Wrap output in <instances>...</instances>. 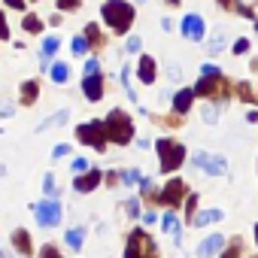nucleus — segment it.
Instances as JSON below:
<instances>
[{
  "instance_id": "nucleus-1",
  "label": "nucleus",
  "mask_w": 258,
  "mask_h": 258,
  "mask_svg": "<svg viewBox=\"0 0 258 258\" xmlns=\"http://www.w3.org/2000/svg\"><path fill=\"white\" fill-rule=\"evenodd\" d=\"M100 13H103V22L115 34H124L127 28H131V22H134V7L124 4V0H106Z\"/></svg>"
},
{
  "instance_id": "nucleus-2",
  "label": "nucleus",
  "mask_w": 258,
  "mask_h": 258,
  "mask_svg": "<svg viewBox=\"0 0 258 258\" xmlns=\"http://www.w3.org/2000/svg\"><path fill=\"white\" fill-rule=\"evenodd\" d=\"M106 137L112 140V143H118V146H124V143H131V137H134V121L127 118V112H121V109H112L109 115H106Z\"/></svg>"
},
{
  "instance_id": "nucleus-3",
  "label": "nucleus",
  "mask_w": 258,
  "mask_h": 258,
  "mask_svg": "<svg viewBox=\"0 0 258 258\" xmlns=\"http://www.w3.org/2000/svg\"><path fill=\"white\" fill-rule=\"evenodd\" d=\"M124 258H158V246L143 228H134V234L127 237V246H124Z\"/></svg>"
},
{
  "instance_id": "nucleus-4",
  "label": "nucleus",
  "mask_w": 258,
  "mask_h": 258,
  "mask_svg": "<svg viewBox=\"0 0 258 258\" xmlns=\"http://www.w3.org/2000/svg\"><path fill=\"white\" fill-rule=\"evenodd\" d=\"M76 137H79V143H88V146H94L97 152H103V146H106V124H103V121L79 124V127H76Z\"/></svg>"
},
{
  "instance_id": "nucleus-5",
  "label": "nucleus",
  "mask_w": 258,
  "mask_h": 258,
  "mask_svg": "<svg viewBox=\"0 0 258 258\" xmlns=\"http://www.w3.org/2000/svg\"><path fill=\"white\" fill-rule=\"evenodd\" d=\"M158 155H161V170H176L185 158V149L182 143H173V140H158Z\"/></svg>"
},
{
  "instance_id": "nucleus-6",
  "label": "nucleus",
  "mask_w": 258,
  "mask_h": 258,
  "mask_svg": "<svg viewBox=\"0 0 258 258\" xmlns=\"http://www.w3.org/2000/svg\"><path fill=\"white\" fill-rule=\"evenodd\" d=\"M195 94H201V97H231V85L222 76H201V82L195 85Z\"/></svg>"
},
{
  "instance_id": "nucleus-7",
  "label": "nucleus",
  "mask_w": 258,
  "mask_h": 258,
  "mask_svg": "<svg viewBox=\"0 0 258 258\" xmlns=\"http://www.w3.org/2000/svg\"><path fill=\"white\" fill-rule=\"evenodd\" d=\"M34 216H37V222L43 225V228H55L58 222H61V201H40L37 207H34Z\"/></svg>"
},
{
  "instance_id": "nucleus-8",
  "label": "nucleus",
  "mask_w": 258,
  "mask_h": 258,
  "mask_svg": "<svg viewBox=\"0 0 258 258\" xmlns=\"http://www.w3.org/2000/svg\"><path fill=\"white\" fill-rule=\"evenodd\" d=\"M188 195V185L182 182V179H170L167 182V188L158 195V204H164V207H170V210H176L179 204H182V198Z\"/></svg>"
},
{
  "instance_id": "nucleus-9",
  "label": "nucleus",
  "mask_w": 258,
  "mask_h": 258,
  "mask_svg": "<svg viewBox=\"0 0 258 258\" xmlns=\"http://www.w3.org/2000/svg\"><path fill=\"white\" fill-rule=\"evenodd\" d=\"M195 164L201 170H207L210 176H225L228 173V164L222 155H207V152H195Z\"/></svg>"
},
{
  "instance_id": "nucleus-10",
  "label": "nucleus",
  "mask_w": 258,
  "mask_h": 258,
  "mask_svg": "<svg viewBox=\"0 0 258 258\" xmlns=\"http://www.w3.org/2000/svg\"><path fill=\"white\" fill-rule=\"evenodd\" d=\"M82 94H85L88 100H100V97H103V76H100V73L85 76V79H82Z\"/></svg>"
},
{
  "instance_id": "nucleus-11",
  "label": "nucleus",
  "mask_w": 258,
  "mask_h": 258,
  "mask_svg": "<svg viewBox=\"0 0 258 258\" xmlns=\"http://www.w3.org/2000/svg\"><path fill=\"white\" fill-rule=\"evenodd\" d=\"M182 37H188V40H201V37H204V22H201V16H185V19H182Z\"/></svg>"
},
{
  "instance_id": "nucleus-12",
  "label": "nucleus",
  "mask_w": 258,
  "mask_h": 258,
  "mask_svg": "<svg viewBox=\"0 0 258 258\" xmlns=\"http://www.w3.org/2000/svg\"><path fill=\"white\" fill-rule=\"evenodd\" d=\"M222 246H225V237H222V234H210V237L198 246V258H210V255H216Z\"/></svg>"
},
{
  "instance_id": "nucleus-13",
  "label": "nucleus",
  "mask_w": 258,
  "mask_h": 258,
  "mask_svg": "<svg viewBox=\"0 0 258 258\" xmlns=\"http://www.w3.org/2000/svg\"><path fill=\"white\" fill-rule=\"evenodd\" d=\"M100 179H103V176H100V170H88V173L76 176L73 188H76V191H91V188H97V182H100Z\"/></svg>"
},
{
  "instance_id": "nucleus-14",
  "label": "nucleus",
  "mask_w": 258,
  "mask_h": 258,
  "mask_svg": "<svg viewBox=\"0 0 258 258\" xmlns=\"http://www.w3.org/2000/svg\"><path fill=\"white\" fill-rule=\"evenodd\" d=\"M13 246H16V252H19V255H25V258H31V255H34V249H31V234H28L25 228H19V231L13 234Z\"/></svg>"
},
{
  "instance_id": "nucleus-15",
  "label": "nucleus",
  "mask_w": 258,
  "mask_h": 258,
  "mask_svg": "<svg viewBox=\"0 0 258 258\" xmlns=\"http://www.w3.org/2000/svg\"><path fill=\"white\" fill-rule=\"evenodd\" d=\"M191 100H195V88H182V91H176V97H173V109H176V112H188Z\"/></svg>"
},
{
  "instance_id": "nucleus-16",
  "label": "nucleus",
  "mask_w": 258,
  "mask_h": 258,
  "mask_svg": "<svg viewBox=\"0 0 258 258\" xmlns=\"http://www.w3.org/2000/svg\"><path fill=\"white\" fill-rule=\"evenodd\" d=\"M140 82H146V85L155 82V61H152L149 55L140 58Z\"/></svg>"
},
{
  "instance_id": "nucleus-17",
  "label": "nucleus",
  "mask_w": 258,
  "mask_h": 258,
  "mask_svg": "<svg viewBox=\"0 0 258 258\" xmlns=\"http://www.w3.org/2000/svg\"><path fill=\"white\" fill-rule=\"evenodd\" d=\"M37 94H40V85H37V79H28V82L22 85V103H25V106H31V103L37 100Z\"/></svg>"
},
{
  "instance_id": "nucleus-18",
  "label": "nucleus",
  "mask_w": 258,
  "mask_h": 258,
  "mask_svg": "<svg viewBox=\"0 0 258 258\" xmlns=\"http://www.w3.org/2000/svg\"><path fill=\"white\" fill-rule=\"evenodd\" d=\"M219 4H222L225 10H237V13H240V16H246V19H255V13H252L249 7H243L240 0H219Z\"/></svg>"
},
{
  "instance_id": "nucleus-19",
  "label": "nucleus",
  "mask_w": 258,
  "mask_h": 258,
  "mask_svg": "<svg viewBox=\"0 0 258 258\" xmlns=\"http://www.w3.org/2000/svg\"><path fill=\"white\" fill-rule=\"evenodd\" d=\"M52 79H55V82H67V79H70V67H67L64 61H55V64H52Z\"/></svg>"
},
{
  "instance_id": "nucleus-20",
  "label": "nucleus",
  "mask_w": 258,
  "mask_h": 258,
  "mask_svg": "<svg viewBox=\"0 0 258 258\" xmlns=\"http://www.w3.org/2000/svg\"><path fill=\"white\" fill-rule=\"evenodd\" d=\"M222 216H225L222 210H210V213H201V216H195L191 222H195V225H210V222H219Z\"/></svg>"
},
{
  "instance_id": "nucleus-21",
  "label": "nucleus",
  "mask_w": 258,
  "mask_h": 258,
  "mask_svg": "<svg viewBox=\"0 0 258 258\" xmlns=\"http://www.w3.org/2000/svg\"><path fill=\"white\" fill-rule=\"evenodd\" d=\"M222 49H225V31H222V28H216V31H213V43H210V52L216 55V52H222Z\"/></svg>"
},
{
  "instance_id": "nucleus-22",
  "label": "nucleus",
  "mask_w": 258,
  "mask_h": 258,
  "mask_svg": "<svg viewBox=\"0 0 258 258\" xmlns=\"http://www.w3.org/2000/svg\"><path fill=\"white\" fill-rule=\"evenodd\" d=\"M67 115H70L67 109H61V112H55L52 118H46V121L40 124V131H46V127H52V124H64V121H67Z\"/></svg>"
},
{
  "instance_id": "nucleus-23",
  "label": "nucleus",
  "mask_w": 258,
  "mask_h": 258,
  "mask_svg": "<svg viewBox=\"0 0 258 258\" xmlns=\"http://www.w3.org/2000/svg\"><path fill=\"white\" fill-rule=\"evenodd\" d=\"M55 49H58V40L55 37H46V43H43V61H46V67H49V58L55 55Z\"/></svg>"
},
{
  "instance_id": "nucleus-24",
  "label": "nucleus",
  "mask_w": 258,
  "mask_h": 258,
  "mask_svg": "<svg viewBox=\"0 0 258 258\" xmlns=\"http://www.w3.org/2000/svg\"><path fill=\"white\" fill-rule=\"evenodd\" d=\"M67 246H70V249H79V246H82V228L67 231Z\"/></svg>"
},
{
  "instance_id": "nucleus-25",
  "label": "nucleus",
  "mask_w": 258,
  "mask_h": 258,
  "mask_svg": "<svg viewBox=\"0 0 258 258\" xmlns=\"http://www.w3.org/2000/svg\"><path fill=\"white\" fill-rule=\"evenodd\" d=\"M161 228H164L167 234H176V231H179V219H176V216L170 213V216H164V222H161Z\"/></svg>"
},
{
  "instance_id": "nucleus-26",
  "label": "nucleus",
  "mask_w": 258,
  "mask_h": 258,
  "mask_svg": "<svg viewBox=\"0 0 258 258\" xmlns=\"http://www.w3.org/2000/svg\"><path fill=\"white\" fill-rule=\"evenodd\" d=\"M25 31H28V34H40V31H43V22L34 19V16H28V19H25Z\"/></svg>"
},
{
  "instance_id": "nucleus-27",
  "label": "nucleus",
  "mask_w": 258,
  "mask_h": 258,
  "mask_svg": "<svg viewBox=\"0 0 258 258\" xmlns=\"http://www.w3.org/2000/svg\"><path fill=\"white\" fill-rule=\"evenodd\" d=\"M240 252H243V243H240V240H231V246L225 249L222 258H240Z\"/></svg>"
},
{
  "instance_id": "nucleus-28",
  "label": "nucleus",
  "mask_w": 258,
  "mask_h": 258,
  "mask_svg": "<svg viewBox=\"0 0 258 258\" xmlns=\"http://www.w3.org/2000/svg\"><path fill=\"white\" fill-rule=\"evenodd\" d=\"M121 182L124 185H134V182H143V176H140V170H124L121 173Z\"/></svg>"
},
{
  "instance_id": "nucleus-29",
  "label": "nucleus",
  "mask_w": 258,
  "mask_h": 258,
  "mask_svg": "<svg viewBox=\"0 0 258 258\" xmlns=\"http://www.w3.org/2000/svg\"><path fill=\"white\" fill-rule=\"evenodd\" d=\"M85 34H88V43H91V46H100V43H103V40H100V31H97L94 25H88Z\"/></svg>"
},
{
  "instance_id": "nucleus-30",
  "label": "nucleus",
  "mask_w": 258,
  "mask_h": 258,
  "mask_svg": "<svg viewBox=\"0 0 258 258\" xmlns=\"http://www.w3.org/2000/svg\"><path fill=\"white\" fill-rule=\"evenodd\" d=\"M85 49H88V40L85 37H76L73 40V55H85Z\"/></svg>"
},
{
  "instance_id": "nucleus-31",
  "label": "nucleus",
  "mask_w": 258,
  "mask_h": 258,
  "mask_svg": "<svg viewBox=\"0 0 258 258\" xmlns=\"http://www.w3.org/2000/svg\"><path fill=\"white\" fill-rule=\"evenodd\" d=\"M73 170H76V176H82V173H88L91 167H88V161H85V158H76V161H73Z\"/></svg>"
},
{
  "instance_id": "nucleus-32",
  "label": "nucleus",
  "mask_w": 258,
  "mask_h": 258,
  "mask_svg": "<svg viewBox=\"0 0 258 258\" xmlns=\"http://www.w3.org/2000/svg\"><path fill=\"white\" fill-rule=\"evenodd\" d=\"M40 258H61V252L49 243V246H43V249H40Z\"/></svg>"
},
{
  "instance_id": "nucleus-33",
  "label": "nucleus",
  "mask_w": 258,
  "mask_h": 258,
  "mask_svg": "<svg viewBox=\"0 0 258 258\" xmlns=\"http://www.w3.org/2000/svg\"><path fill=\"white\" fill-rule=\"evenodd\" d=\"M43 191L46 195H55L58 188H55V179H52V173H46V179H43Z\"/></svg>"
},
{
  "instance_id": "nucleus-34",
  "label": "nucleus",
  "mask_w": 258,
  "mask_h": 258,
  "mask_svg": "<svg viewBox=\"0 0 258 258\" xmlns=\"http://www.w3.org/2000/svg\"><path fill=\"white\" fill-rule=\"evenodd\" d=\"M201 76H219V67L216 64H204L201 67Z\"/></svg>"
},
{
  "instance_id": "nucleus-35",
  "label": "nucleus",
  "mask_w": 258,
  "mask_h": 258,
  "mask_svg": "<svg viewBox=\"0 0 258 258\" xmlns=\"http://www.w3.org/2000/svg\"><path fill=\"white\" fill-rule=\"evenodd\" d=\"M216 118H219V115H216V106H204V121H210V124H213Z\"/></svg>"
},
{
  "instance_id": "nucleus-36",
  "label": "nucleus",
  "mask_w": 258,
  "mask_h": 258,
  "mask_svg": "<svg viewBox=\"0 0 258 258\" xmlns=\"http://www.w3.org/2000/svg\"><path fill=\"white\" fill-rule=\"evenodd\" d=\"M52 155H55V158H61V155H70V146H67V143H58V146L52 149Z\"/></svg>"
},
{
  "instance_id": "nucleus-37",
  "label": "nucleus",
  "mask_w": 258,
  "mask_h": 258,
  "mask_svg": "<svg viewBox=\"0 0 258 258\" xmlns=\"http://www.w3.org/2000/svg\"><path fill=\"white\" fill-rule=\"evenodd\" d=\"M61 10H79V0H58Z\"/></svg>"
},
{
  "instance_id": "nucleus-38",
  "label": "nucleus",
  "mask_w": 258,
  "mask_h": 258,
  "mask_svg": "<svg viewBox=\"0 0 258 258\" xmlns=\"http://www.w3.org/2000/svg\"><path fill=\"white\" fill-rule=\"evenodd\" d=\"M94 73H100V70H97V61L91 58V61H85V76H94Z\"/></svg>"
},
{
  "instance_id": "nucleus-39",
  "label": "nucleus",
  "mask_w": 258,
  "mask_h": 258,
  "mask_svg": "<svg viewBox=\"0 0 258 258\" xmlns=\"http://www.w3.org/2000/svg\"><path fill=\"white\" fill-rule=\"evenodd\" d=\"M237 88H240V91H237V94H240V97H243V100H252V91H249V85H246V82H240V85H237Z\"/></svg>"
},
{
  "instance_id": "nucleus-40",
  "label": "nucleus",
  "mask_w": 258,
  "mask_h": 258,
  "mask_svg": "<svg viewBox=\"0 0 258 258\" xmlns=\"http://www.w3.org/2000/svg\"><path fill=\"white\" fill-rule=\"evenodd\" d=\"M195 207H198V195H188V201H185V210H188V216L195 213ZM195 219V216H191Z\"/></svg>"
},
{
  "instance_id": "nucleus-41",
  "label": "nucleus",
  "mask_w": 258,
  "mask_h": 258,
  "mask_svg": "<svg viewBox=\"0 0 258 258\" xmlns=\"http://www.w3.org/2000/svg\"><path fill=\"white\" fill-rule=\"evenodd\" d=\"M124 207H127V213H131V216H137V213H140V201H137V198H134V201H127Z\"/></svg>"
},
{
  "instance_id": "nucleus-42",
  "label": "nucleus",
  "mask_w": 258,
  "mask_h": 258,
  "mask_svg": "<svg viewBox=\"0 0 258 258\" xmlns=\"http://www.w3.org/2000/svg\"><path fill=\"white\" fill-rule=\"evenodd\" d=\"M127 52H140V37H131V40H127Z\"/></svg>"
},
{
  "instance_id": "nucleus-43",
  "label": "nucleus",
  "mask_w": 258,
  "mask_h": 258,
  "mask_svg": "<svg viewBox=\"0 0 258 258\" xmlns=\"http://www.w3.org/2000/svg\"><path fill=\"white\" fill-rule=\"evenodd\" d=\"M246 49H249V43H246V40H237V43H234V52H237V55H243Z\"/></svg>"
},
{
  "instance_id": "nucleus-44",
  "label": "nucleus",
  "mask_w": 258,
  "mask_h": 258,
  "mask_svg": "<svg viewBox=\"0 0 258 258\" xmlns=\"http://www.w3.org/2000/svg\"><path fill=\"white\" fill-rule=\"evenodd\" d=\"M10 37V31H7V22H4V16H0V40H7Z\"/></svg>"
},
{
  "instance_id": "nucleus-45",
  "label": "nucleus",
  "mask_w": 258,
  "mask_h": 258,
  "mask_svg": "<svg viewBox=\"0 0 258 258\" xmlns=\"http://www.w3.org/2000/svg\"><path fill=\"white\" fill-rule=\"evenodd\" d=\"M4 115H13V106H7V103H0V118Z\"/></svg>"
},
{
  "instance_id": "nucleus-46",
  "label": "nucleus",
  "mask_w": 258,
  "mask_h": 258,
  "mask_svg": "<svg viewBox=\"0 0 258 258\" xmlns=\"http://www.w3.org/2000/svg\"><path fill=\"white\" fill-rule=\"evenodd\" d=\"M10 7H16V10H25V0H7Z\"/></svg>"
},
{
  "instance_id": "nucleus-47",
  "label": "nucleus",
  "mask_w": 258,
  "mask_h": 258,
  "mask_svg": "<svg viewBox=\"0 0 258 258\" xmlns=\"http://www.w3.org/2000/svg\"><path fill=\"white\" fill-rule=\"evenodd\" d=\"M4 173H7V167H4V164H0V176H4Z\"/></svg>"
},
{
  "instance_id": "nucleus-48",
  "label": "nucleus",
  "mask_w": 258,
  "mask_h": 258,
  "mask_svg": "<svg viewBox=\"0 0 258 258\" xmlns=\"http://www.w3.org/2000/svg\"><path fill=\"white\" fill-rule=\"evenodd\" d=\"M255 243H258V225H255Z\"/></svg>"
},
{
  "instance_id": "nucleus-49",
  "label": "nucleus",
  "mask_w": 258,
  "mask_h": 258,
  "mask_svg": "<svg viewBox=\"0 0 258 258\" xmlns=\"http://www.w3.org/2000/svg\"><path fill=\"white\" fill-rule=\"evenodd\" d=\"M167 4H173V7H176V4H179V0H167Z\"/></svg>"
}]
</instances>
